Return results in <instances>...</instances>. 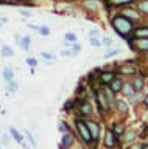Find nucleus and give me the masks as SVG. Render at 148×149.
Wrapping results in <instances>:
<instances>
[{"label":"nucleus","instance_id":"nucleus-1","mask_svg":"<svg viewBox=\"0 0 148 149\" xmlns=\"http://www.w3.org/2000/svg\"><path fill=\"white\" fill-rule=\"evenodd\" d=\"M112 26L117 30L122 36L125 34H128L129 31L133 30V25H131V22L128 20L126 17H123V16H119V17H115L114 20H112Z\"/></svg>","mask_w":148,"mask_h":149},{"label":"nucleus","instance_id":"nucleus-2","mask_svg":"<svg viewBox=\"0 0 148 149\" xmlns=\"http://www.w3.org/2000/svg\"><path fill=\"white\" fill-rule=\"evenodd\" d=\"M75 126H76V132H78V137H80L84 143H92L94 140H92V135H90V132H89V129H87V124H86V121H83V120H80L78 118L76 120V123H75Z\"/></svg>","mask_w":148,"mask_h":149},{"label":"nucleus","instance_id":"nucleus-3","mask_svg":"<svg viewBox=\"0 0 148 149\" xmlns=\"http://www.w3.org/2000/svg\"><path fill=\"white\" fill-rule=\"evenodd\" d=\"M87 129H89V132L92 135V140L94 141H98L100 140V132H101V126L98 123H95V121H87Z\"/></svg>","mask_w":148,"mask_h":149},{"label":"nucleus","instance_id":"nucleus-4","mask_svg":"<svg viewBox=\"0 0 148 149\" xmlns=\"http://www.w3.org/2000/svg\"><path fill=\"white\" fill-rule=\"evenodd\" d=\"M75 141V137H73L72 132H66L62 134V138H61V143H59V149H69Z\"/></svg>","mask_w":148,"mask_h":149},{"label":"nucleus","instance_id":"nucleus-5","mask_svg":"<svg viewBox=\"0 0 148 149\" xmlns=\"http://www.w3.org/2000/svg\"><path fill=\"white\" fill-rule=\"evenodd\" d=\"M103 143H105V146L106 148H109V149H112L115 144H117V135H115L112 130H108L106 132V135H105V140H103Z\"/></svg>","mask_w":148,"mask_h":149},{"label":"nucleus","instance_id":"nucleus-6","mask_svg":"<svg viewBox=\"0 0 148 149\" xmlns=\"http://www.w3.org/2000/svg\"><path fill=\"white\" fill-rule=\"evenodd\" d=\"M134 45H136V48H139L140 51H148V39L139 37V39H136V42H134Z\"/></svg>","mask_w":148,"mask_h":149},{"label":"nucleus","instance_id":"nucleus-7","mask_svg":"<svg viewBox=\"0 0 148 149\" xmlns=\"http://www.w3.org/2000/svg\"><path fill=\"white\" fill-rule=\"evenodd\" d=\"M114 79H115V76H114L112 72H106V73L101 74V82L103 84H111Z\"/></svg>","mask_w":148,"mask_h":149},{"label":"nucleus","instance_id":"nucleus-8","mask_svg":"<svg viewBox=\"0 0 148 149\" xmlns=\"http://www.w3.org/2000/svg\"><path fill=\"white\" fill-rule=\"evenodd\" d=\"M10 134H11V137L14 138L17 143H24V137L19 134V130H17L16 127H10Z\"/></svg>","mask_w":148,"mask_h":149},{"label":"nucleus","instance_id":"nucleus-9","mask_svg":"<svg viewBox=\"0 0 148 149\" xmlns=\"http://www.w3.org/2000/svg\"><path fill=\"white\" fill-rule=\"evenodd\" d=\"M134 34H136V37H143V39H148V28L147 26L137 28V30L134 31Z\"/></svg>","mask_w":148,"mask_h":149},{"label":"nucleus","instance_id":"nucleus-10","mask_svg":"<svg viewBox=\"0 0 148 149\" xmlns=\"http://www.w3.org/2000/svg\"><path fill=\"white\" fill-rule=\"evenodd\" d=\"M123 87V82L120 81V79H114L112 82H111V90L112 92H120Z\"/></svg>","mask_w":148,"mask_h":149},{"label":"nucleus","instance_id":"nucleus-11","mask_svg":"<svg viewBox=\"0 0 148 149\" xmlns=\"http://www.w3.org/2000/svg\"><path fill=\"white\" fill-rule=\"evenodd\" d=\"M136 135H137V132L134 129H129V130H126V134H125V141H128V143H131V141H134V138H136Z\"/></svg>","mask_w":148,"mask_h":149},{"label":"nucleus","instance_id":"nucleus-12","mask_svg":"<svg viewBox=\"0 0 148 149\" xmlns=\"http://www.w3.org/2000/svg\"><path fill=\"white\" fill-rule=\"evenodd\" d=\"M140 88H143V78L139 76L134 79V90H140Z\"/></svg>","mask_w":148,"mask_h":149},{"label":"nucleus","instance_id":"nucleus-13","mask_svg":"<svg viewBox=\"0 0 148 149\" xmlns=\"http://www.w3.org/2000/svg\"><path fill=\"white\" fill-rule=\"evenodd\" d=\"M105 96H106V100H108V104L112 106V102H114V92L111 90V88H108V90L105 92Z\"/></svg>","mask_w":148,"mask_h":149},{"label":"nucleus","instance_id":"nucleus-14","mask_svg":"<svg viewBox=\"0 0 148 149\" xmlns=\"http://www.w3.org/2000/svg\"><path fill=\"white\" fill-rule=\"evenodd\" d=\"M58 130H59V132H62V134L70 132V130H69V126H67L66 121H59V123H58Z\"/></svg>","mask_w":148,"mask_h":149},{"label":"nucleus","instance_id":"nucleus-15","mask_svg":"<svg viewBox=\"0 0 148 149\" xmlns=\"http://www.w3.org/2000/svg\"><path fill=\"white\" fill-rule=\"evenodd\" d=\"M80 110H81L83 115H90V113H92V107H90V104H81Z\"/></svg>","mask_w":148,"mask_h":149},{"label":"nucleus","instance_id":"nucleus-16","mask_svg":"<svg viewBox=\"0 0 148 149\" xmlns=\"http://www.w3.org/2000/svg\"><path fill=\"white\" fill-rule=\"evenodd\" d=\"M3 76H5L8 81H11L13 76H14V70L10 68V67H6V68H5V72H3Z\"/></svg>","mask_w":148,"mask_h":149},{"label":"nucleus","instance_id":"nucleus-17","mask_svg":"<svg viewBox=\"0 0 148 149\" xmlns=\"http://www.w3.org/2000/svg\"><path fill=\"white\" fill-rule=\"evenodd\" d=\"M117 109H119V112L126 113V112H128V104H126L125 101H119V102H117Z\"/></svg>","mask_w":148,"mask_h":149},{"label":"nucleus","instance_id":"nucleus-18","mask_svg":"<svg viewBox=\"0 0 148 149\" xmlns=\"http://www.w3.org/2000/svg\"><path fill=\"white\" fill-rule=\"evenodd\" d=\"M84 6H86L87 9H92V11H95L98 5H97V2H95V0H87V2L84 3Z\"/></svg>","mask_w":148,"mask_h":149},{"label":"nucleus","instance_id":"nucleus-19","mask_svg":"<svg viewBox=\"0 0 148 149\" xmlns=\"http://www.w3.org/2000/svg\"><path fill=\"white\" fill-rule=\"evenodd\" d=\"M123 92H125V95L131 96V95H134V87L129 86V84H126V86H125V88H123Z\"/></svg>","mask_w":148,"mask_h":149},{"label":"nucleus","instance_id":"nucleus-20","mask_svg":"<svg viewBox=\"0 0 148 149\" xmlns=\"http://www.w3.org/2000/svg\"><path fill=\"white\" fill-rule=\"evenodd\" d=\"M25 135H27V138H28V141L31 143V146H33V148H36V146H38V143L34 141V138H33V135L30 134V130H25Z\"/></svg>","mask_w":148,"mask_h":149},{"label":"nucleus","instance_id":"nucleus-21","mask_svg":"<svg viewBox=\"0 0 148 149\" xmlns=\"http://www.w3.org/2000/svg\"><path fill=\"white\" fill-rule=\"evenodd\" d=\"M123 17H131V19H137V14L133 9H125V16Z\"/></svg>","mask_w":148,"mask_h":149},{"label":"nucleus","instance_id":"nucleus-22","mask_svg":"<svg viewBox=\"0 0 148 149\" xmlns=\"http://www.w3.org/2000/svg\"><path fill=\"white\" fill-rule=\"evenodd\" d=\"M139 101H140V95H139V93H137V95H131V96H129V102H131V104H137Z\"/></svg>","mask_w":148,"mask_h":149},{"label":"nucleus","instance_id":"nucleus-23","mask_svg":"<svg viewBox=\"0 0 148 149\" xmlns=\"http://www.w3.org/2000/svg\"><path fill=\"white\" fill-rule=\"evenodd\" d=\"M2 54L3 56H13V50L10 48V47H3V50H2Z\"/></svg>","mask_w":148,"mask_h":149},{"label":"nucleus","instance_id":"nucleus-24","mask_svg":"<svg viewBox=\"0 0 148 149\" xmlns=\"http://www.w3.org/2000/svg\"><path fill=\"white\" fill-rule=\"evenodd\" d=\"M8 90H10V92H16L17 90V82L10 81V84H8Z\"/></svg>","mask_w":148,"mask_h":149},{"label":"nucleus","instance_id":"nucleus-25","mask_svg":"<svg viewBox=\"0 0 148 149\" xmlns=\"http://www.w3.org/2000/svg\"><path fill=\"white\" fill-rule=\"evenodd\" d=\"M120 72H122V73H134V72H136V68H134V67H122V68H120Z\"/></svg>","mask_w":148,"mask_h":149},{"label":"nucleus","instance_id":"nucleus-26","mask_svg":"<svg viewBox=\"0 0 148 149\" xmlns=\"http://www.w3.org/2000/svg\"><path fill=\"white\" fill-rule=\"evenodd\" d=\"M139 9H140V11H143V13H147V14H148V2H142L140 5H139Z\"/></svg>","mask_w":148,"mask_h":149},{"label":"nucleus","instance_id":"nucleus-27","mask_svg":"<svg viewBox=\"0 0 148 149\" xmlns=\"http://www.w3.org/2000/svg\"><path fill=\"white\" fill-rule=\"evenodd\" d=\"M111 130H112V132L119 137V135L123 132V126H115V127H114V129H111Z\"/></svg>","mask_w":148,"mask_h":149},{"label":"nucleus","instance_id":"nucleus-28","mask_svg":"<svg viewBox=\"0 0 148 149\" xmlns=\"http://www.w3.org/2000/svg\"><path fill=\"white\" fill-rule=\"evenodd\" d=\"M66 39H67L69 42H76V36L73 34V33H67V34H66Z\"/></svg>","mask_w":148,"mask_h":149},{"label":"nucleus","instance_id":"nucleus-29","mask_svg":"<svg viewBox=\"0 0 148 149\" xmlns=\"http://www.w3.org/2000/svg\"><path fill=\"white\" fill-rule=\"evenodd\" d=\"M22 47H24V50H28V47H30V37H24V40H22Z\"/></svg>","mask_w":148,"mask_h":149},{"label":"nucleus","instance_id":"nucleus-30","mask_svg":"<svg viewBox=\"0 0 148 149\" xmlns=\"http://www.w3.org/2000/svg\"><path fill=\"white\" fill-rule=\"evenodd\" d=\"M27 64H28L30 67H34V65H38V61H36L34 58H28L27 59Z\"/></svg>","mask_w":148,"mask_h":149},{"label":"nucleus","instance_id":"nucleus-31","mask_svg":"<svg viewBox=\"0 0 148 149\" xmlns=\"http://www.w3.org/2000/svg\"><path fill=\"white\" fill-rule=\"evenodd\" d=\"M80 50H81V47L78 44H75V45H73V48H72V54H78V53H80Z\"/></svg>","mask_w":148,"mask_h":149},{"label":"nucleus","instance_id":"nucleus-32","mask_svg":"<svg viewBox=\"0 0 148 149\" xmlns=\"http://www.w3.org/2000/svg\"><path fill=\"white\" fill-rule=\"evenodd\" d=\"M90 44L94 45V47H98V45H100V40L95 39V37H92V39H90Z\"/></svg>","mask_w":148,"mask_h":149},{"label":"nucleus","instance_id":"nucleus-33","mask_svg":"<svg viewBox=\"0 0 148 149\" xmlns=\"http://www.w3.org/2000/svg\"><path fill=\"white\" fill-rule=\"evenodd\" d=\"M129 149H143V146H142V144H131V146H129Z\"/></svg>","mask_w":148,"mask_h":149},{"label":"nucleus","instance_id":"nucleus-34","mask_svg":"<svg viewBox=\"0 0 148 149\" xmlns=\"http://www.w3.org/2000/svg\"><path fill=\"white\" fill-rule=\"evenodd\" d=\"M39 31L42 33V34H48V28H45V26H42V28H39Z\"/></svg>","mask_w":148,"mask_h":149},{"label":"nucleus","instance_id":"nucleus-35","mask_svg":"<svg viewBox=\"0 0 148 149\" xmlns=\"http://www.w3.org/2000/svg\"><path fill=\"white\" fill-rule=\"evenodd\" d=\"M119 53V50H114V51H109L108 54H106V58H111V56H114V54H117Z\"/></svg>","mask_w":148,"mask_h":149},{"label":"nucleus","instance_id":"nucleus-36","mask_svg":"<svg viewBox=\"0 0 148 149\" xmlns=\"http://www.w3.org/2000/svg\"><path fill=\"white\" fill-rule=\"evenodd\" d=\"M72 107H73V102H67V104H66V107H64V109H66V110H70Z\"/></svg>","mask_w":148,"mask_h":149},{"label":"nucleus","instance_id":"nucleus-37","mask_svg":"<svg viewBox=\"0 0 148 149\" xmlns=\"http://www.w3.org/2000/svg\"><path fill=\"white\" fill-rule=\"evenodd\" d=\"M115 3H129V2H133V0H114Z\"/></svg>","mask_w":148,"mask_h":149},{"label":"nucleus","instance_id":"nucleus-38","mask_svg":"<svg viewBox=\"0 0 148 149\" xmlns=\"http://www.w3.org/2000/svg\"><path fill=\"white\" fill-rule=\"evenodd\" d=\"M42 56H44V58H47V59H53V54H48V53H44Z\"/></svg>","mask_w":148,"mask_h":149},{"label":"nucleus","instance_id":"nucleus-39","mask_svg":"<svg viewBox=\"0 0 148 149\" xmlns=\"http://www.w3.org/2000/svg\"><path fill=\"white\" fill-rule=\"evenodd\" d=\"M69 54H72L70 51H62V56H69Z\"/></svg>","mask_w":148,"mask_h":149},{"label":"nucleus","instance_id":"nucleus-40","mask_svg":"<svg viewBox=\"0 0 148 149\" xmlns=\"http://www.w3.org/2000/svg\"><path fill=\"white\" fill-rule=\"evenodd\" d=\"M145 104H147V106H148V95H147V96H145Z\"/></svg>","mask_w":148,"mask_h":149},{"label":"nucleus","instance_id":"nucleus-41","mask_svg":"<svg viewBox=\"0 0 148 149\" xmlns=\"http://www.w3.org/2000/svg\"><path fill=\"white\" fill-rule=\"evenodd\" d=\"M143 149H148V144H147V146H143Z\"/></svg>","mask_w":148,"mask_h":149},{"label":"nucleus","instance_id":"nucleus-42","mask_svg":"<svg viewBox=\"0 0 148 149\" xmlns=\"http://www.w3.org/2000/svg\"><path fill=\"white\" fill-rule=\"evenodd\" d=\"M106 149H109V148H106Z\"/></svg>","mask_w":148,"mask_h":149}]
</instances>
